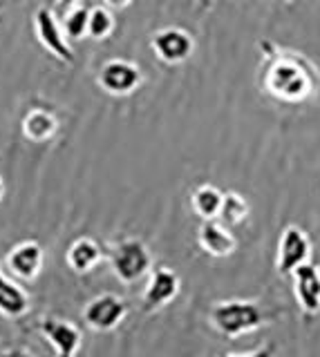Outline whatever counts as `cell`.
<instances>
[{
  "mask_svg": "<svg viewBox=\"0 0 320 357\" xmlns=\"http://www.w3.org/2000/svg\"><path fill=\"white\" fill-rule=\"evenodd\" d=\"M275 315L264 310L258 301H247V299H228V301H217L213 308L208 310V321L211 326L224 335V337H240L262 328L264 324L271 321Z\"/></svg>",
  "mask_w": 320,
  "mask_h": 357,
  "instance_id": "cell-1",
  "label": "cell"
},
{
  "mask_svg": "<svg viewBox=\"0 0 320 357\" xmlns=\"http://www.w3.org/2000/svg\"><path fill=\"white\" fill-rule=\"evenodd\" d=\"M108 257L115 277L126 286L137 284L152 268V255L139 239H121L110 248Z\"/></svg>",
  "mask_w": 320,
  "mask_h": 357,
  "instance_id": "cell-2",
  "label": "cell"
},
{
  "mask_svg": "<svg viewBox=\"0 0 320 357\" xmlns=\"http://www.w3.org/2000/svg\"><path fill=\"white\" fill-rule=\"evenodd\" d=\"M267 89L275 98L286 100V103H298L312 94L314 85L300 65L291 61H278L269 67Z\"/></svg>",
  "mask_w": 320,
  "mask_h": 357,
  "instance_id": "cell-3",
  "label": "cell"
},
{
  "mask_svg": "<svg viewBox=\"0 0 320 357\" xmlns=\"http://www.w3.org/2000/svg\"><path fill=\"white\" fill-rule=\"evenodd\" d=\"M34 31H36L38 43L54 56V59L65 63V65H74L76 56H74V50L70 47V38L65 36L63 22H59L57 14H54L50 7H38L36 9Z\"/></svg>",
  "mask_w": 320,
  "mask_h": 357,
  "instance_id": "cell-4",
  "label": "cell"
},
{
  "mask_svg": "<svg viewBox=\"0 0 320 357\" xmlns=\"http://www.w3.org/2000/svg\"><path fill=\"white\" fill-rule=\"evenodd\" d=\"M81 315L87 328H92L96 333H110L126 319L128 301L115 293H103L87 301Z\"/></svg>",
  "mask_w": 320,
  "mask_h": 357,
  "instance_id": "cell-5",
  "label": "cell"
},
{
  "mask_svg": "<svg viewBox=\"0 0 320 357\" xmlns=\"http://www.w3.org/2000/svg\"><path fill=\"white\" fill-rule=\"evenodd\" d=\"M38 331L54 346L57 357H76L83 344V331L74 321L59 315L43 317L38 321Z\"/></svg>",
  "mask_w": 320,
  "mask_h": 357,
  "instance_id": "cell-6",
  "label": "cell"
},
{
  "mask_svg": "<svg viewBox=\"0 0 320 357\" xmlns=\"http://www.w3.org/2000/svg\"><path fill=\"white\" fill-rule=\"evenodd\" d=\"M180 275L168 266H159L150 273V279L141 293V310L157 312L180 295Z\"/></svg>",
  "mask_w": 320,
  "mask_h": 357,
  "instance_id": "cell-7",
  "label": "cell"
},
{
  "mask_svg": "<svg viewBox=\"0 0 320 357\" xmlns=\"http://www.w3.org/2000/svg\"><path fill=\"white\" fill-rule=\"evenodd\" d=\"M99 85H101L108 94L112 96H128L141 85L143 74L137 63L124 61V59H112L108 61L101 72H99Z\"/></svg>",
  "mask_w": 320,
  "mask_h": 357,
  "instance_id": "cell-8",
  "label": "cell"
},
{
  "mask_svg": "<svg viewBox=\"0 0 320 357\" xmlns=\"http://www.w3.org/2000/svg\"><path fill=\"white\" fill-rule=\"evenodd\" d=\"M43 261H45V250L34 239L16 243L5 257L9 275L20 279V282H34L43 271Z\"/></svg>",
  "mask_w": 320,
  "mask_h": 357,
  "instance_id": "cell-9",
  "label": "cell"
},
{
  "mask_svg": "<svg viewBox=\"0 0 320 357\" xmlns=\"http://www.w3.org/2000/svg\"><path fill=\"white\" fill-rule=\"evenodd\" d=\"M154 56L166 63V65H180L184 61L191 59V54L195 50V40L189 31H184L180 27H166L159 29L150 40Z\"/></svg>",
  "mask_w": 320,
  "mask_h": 357,
  "instance_id": "cell-10",
  "label": "cell"
},
{
  "mask_svg": "<svg viewBox=\"0 0 320 357\" xmlns=\"http://www.w3.org/2000/svg\"><path fill=\"white\" fill-rule=\"evenodd\" d=\"M312 257V241L305 234L303 228L298 226H286L280 243H278V273L289 277L298 266H303Z\"/></svg>",
  "mask_w": 320,
  "mask_h": 357,
  "instance_id": "cell-11",
  "label": "cell"
},
{
  "mask_svg": "<svg viewBox=\"0 0 320 357\" xmlns=\"http://www.w3.org/2000/svg\"><path fill=\"white\" fill-rule=\"evenodd\" d=\"M293 295L305 317H316L320 312V268L312 261L293 271Z\"/></svg>",
  "mask_w": 320,
  "mask_h": 357,
  "instance_id": "cell-12",
  "label": "cell"
},
{
  "mask_svg": "<svg viewBox=\"0 0 320 357\" xmlns=\"http://www.w3.org/2000/svg\"><path fill=\"white\" fill-rule=\"evenodd\" d=\"M197 241H200L202 250L211 257H228L235 252V237L228 232V228L222 221L206 219L200 230H197Z\"/></svg>",
  "mask_w": 320,
  "mask_h": 357,
  "instance_id": "cell-13",
  "label": "cell"
},
{
  "mask_svg": "<svg viewBox=\"0 0 320 357\" xmlns=\"http://www.w3.org/2000/svg\"><path fill=\"white\" fill-rule=\"evenodd\" d=\"M31 308V299L23 286H18L12 277H7L0 268V315L9 319L25 317Z\"/></svg>",
  "mask_w": 320,
  "mask_h": 357,
  "instance_id": "cell-14",
  "label": "cell"
},
{
  "mask_svg": "<svg viewBox=\"0 0 320 357\" xmlns=\"http://www.w3.org/2000/svg\"><path fill=\"white\" fill-rule=\"evenodd\" d=\"M101 259H103V248H101V243L92 237L74 239L72 245L68 248V255H65V261H68L72 273H76V275L90 273L94 266H99Z\"/></svg>",
  "mask_w": 320,
  "mask_h": 357,
  "instance_id": "cell-15",
  "label": "cell"
},
{
  "mask_svg": "<svg viewBox=\"0 0 320 357\" xmlns=\"http://www.w3.org/2000/svg\"><path fill=\"white\" fill-rule=\"evenodd\" d=\"M23 137L34 143H45L57 137L59 119L48 107H31L23 116Z\"/></svg>",
  "mask_w": 320,
  "mask_h": 357,
  "instance_id": "cell-16",
  "label": "cell"
},
{
  "mask_svg": "<svg viewBox=\"0 0 320 357\" xmlns=\"http://www.w3.org/2000/svg\"><path fill=\"white\" fill-rule=\"evenodd\" d=\"M222 201H224V195L219 192L215 185H200L193 190L191 195V204H193V210L200 215L204 221L206 219H217L219 217V210H222Z\"/></svg>",
  "mask_w": 320,
  "mask_h": 357,
  "instance_id": "cell-17",
  "label": "cell"
},
{
  "mask_svg": "<svg viewBox=\"0 0 320 357\" xmlns=\"http://www.w3.org/2000/svg\"><path fill=\"white\" fill-rule=\"evenodd\" d=\"M247 217H249V201L238 192H226L217 219L222 221L226 228H233V226H240Z\"/></svg>",
  "mask_w": 320,
  "mask_h": 357,
  "instance_id": "cell-18",
  "label": "cell"
},
{
  "mask_svg": "<svg viewBox=\"0 0 320 357\" xmlns=\"http://www.w3.org/2000/svg\"><path fill=\"white\" fill-rule=\"evenodd\" d=\"M87 25H90V9L87 7H74L65 11L63 18V31L70 40H81L87 36Z\"/></svg>",
  "mask_w": 320,
  "mask_h": 357,
  "instance_id": "cell-19",
  "label": "cell"
},
{
  "mask_svg": "<svg viewBox=\"0 0 320 357\" xmlns=\"http://www.w3.org/2000/svg\"><path fill=\"white\" fill-rule=\"evenodd\" d=\"M115 29V16L112 9H108L106 5H99L90 9V25H87V36L94 40L108 38Z\"/></svg>",
  "mask_w": 320,
  "mask_h": 357,
  "instance_id": "cell-20",
  "label": "cell"
},
{
  "mask_svg": "<svg viewBox=\"0 0 320 357\" xmlns=\"http://www.w3.org/2000/svg\"><path fill=\"white\" fill-rule=\"evenodd\" d=\"M217 357H275V346L267 344V346H260V349L249 351V353H219Z\"/></svg>",
  "mask_w": 320,
  "mask_h": 357,
  "instance_id": "cell-21",
  "label": "cell"
},
{
  "mask_svg": "<svg viewBox=\"0 0 320 357\" xmlns=\"http://www.w3.org/2000/svg\"><path fill=\"white\" fill-rule=\"evenodd\" d=\"M0 357H36V355L29 349H25V346H14V349H7L0 353Z\"/></svg>",
  "mask_w": 320,
  "mask_h": 357,
  "instance_id": "cell-22",
  "label": "cell"
},
{
  "mask_svg": "<svg viewBox=\"0 0 320 357\" xmlns=\"http://www.w3.org/2000/svg\"><path fill=\"white\" fill-rule=\"evenodd\" d=\"M101 3L108 7V9H112V11H124V9H128L135 0H101Z\"/></svg>",
  "mask_w": 320,
  "mask_h": 357,
  "instance_id": "cell-23",
  "label": "cell"
},
{
  "mask_svg": "<svg viewBox=\"0 0 320 357\" xmlns=\"http://www.w3.org/2000/svg\"><path fill=\"white\" fill-rule=\"evenodd\" d=\"M57 5L63 9V11H70L74 7H79L81 5V0H57Z\"/></svg>",
  "mask_w": 320,
  "mask_h": 357,
  "instance_id": "cell-24",
  "label": "cell"
},
{
  "mask_svg": "<svg viewBox=\"0 0 320 357\" xmlns=\"http://www.w3.org/2000/svg\"><path fill=\"white\" fill-rule=\"evenodd\" d=\"M195 3L202 5V7H208V5H211V0H195Z\"/></svg>",
  "mask_w": 320,
  "mask_h": 357,
  "instance_id": "cell-25",
  "label": "cell"
},
{
  "mask_svg": "<svg viewBox=\"0 0 320 357\" xmlns=\"http://www.w3.org/2000/svg\"><path fill=\"white\" fill-rule=\"evenodd\" d=\"M5 195V183H3V176H0V199H3Z\"/></svg>",
  "mask_w": 320,
  "mask_h": 357,
  "instance_id": "cell-26",
  "label": "cell"
},
{
  "mask_svg": "<svg viewBox=\"0 0 320 357\" xmlns=\"http://www.w3.org/2000/svg\"><path fill=\"white\" fill-rule=\"evenodd\" d=\"M0 11H3V0H0Z\"/></svg>",
  "mask_w": 320,
  "mask_h": 357,
  "instance_id": "cell-27",
  "label": "cell"
},
{
  "mask_svg": "<svg viewBox=\"0 0 320 357\" xmlns=\"http://www.w3.org/2000/svg\"><path fill=\"white\" fill-rule=\"evenodd\" d=\"M282 3H291V0H282Z\"/></svg>",
  "mask_w": 320,
  "mask_h": 357,
  "instance_id": "cell-28",
  "label": "cell"
}]
</instances>
